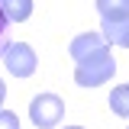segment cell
<instances>
[{"label": "cell", "instance_id": "277c9868", "mask_svg": "<svg viewBox=\"0 0 129 129\" xmlns=\"http://www.w3.org/2000/svg\"><path fill=\"white\" fill-rule=\"evenodd\" d=\"M107 45V39L100 36V32H81V36H74L71 39V45H68V55L74 58V64L84 61V58H90L94 52H100V48Z\"/></svg>", "mask_w": 129, "mask_h": 129}, {"label": "cell", "instance_id": "9c48e42d", "mask_svg": "<svg viewBox=\"0 0 129 129\" xmlns=\"http://www.w3.org/2000/svg\"><path fill=\"white\" fill-rule=\"evenodd\" d=\"M7 29H10V19H7V13L0 10V58H3V52H7V45H10V39H7Z\"/></svg>", "mask_w": 129, "mask_h": 129}, {"label": "cell", "instance_id": "6da1fadb", "mask_svg": "<svg viewBox=\"0 0 129 129\" xmlns=\"http://www.w3.org/2000/svg\"><path fill=\"white\" fill-rule=\"evenodd\" d=\"M116 74V58H113L110 45H103L100 52H94L90 58L74 64V84L78 87H100Z\"/></svg>", "mask_w": 129, "mask_h": 129}, {"label": "cell", "instance_id": "30bf717a", "mask_svg": "<svg viewBox=\"0 0 129 129\" xmlns=\"http://www.w3.org/2000/svg\"><path fill=\"white\" fill-rule=\"evenodd\" d=\"M0 129H19V116L10 110H0Z\"/></svg>", "mask_w": 129, "mask_h": 129}, {"label": "cell", "instance_id": "52a82bcc", "mask_svg": "<svg viewBox=\"0 0 129 129\" xmlns=\"http://www.w3.org/2000/svg\"><path fill=\"white\" fill-rule=\"evenodd\" d=\"M0 10L10 23H26L32 16V0H0Z\"/></svg>", "mask_w": 129, "mask_h": 129}, {"label": "cell", "instance_id": "5b68a950", "mask_svg": "<svg viewBox=\"0 0 129 129\" xmlns=\"http://www.w3.org/2000/svg\"><path fill=\"white\" fill-rule=\"evenodd\" d=\"M97 13L103 23H126L129 19V0H97Z\"/></svg>", "mask_w": 129, "mask_h": 129}, {"label": "cell", "instance_id": "3957f363", "mask_svg": "<svg viewBox=\"0 0 129 129\" xmlns=\"http://www.w3.org/2000/svg\"><path fill=\"white\" fill-rule=\"evenodd\" d=\"M0 61L7 64V71H10L13 78H19V81L32 78L36 68H39V58H36V52H32L29 42H10Z\"/></svg>", "mask_w": 129, "mask_h": 129}, {"label": "cell", "instance_id": "4fadbf2b", "mask_svg": "<svg viewBox=\"0 0 129 129\" xmlns=\"http://www.w3.org/2000/svg\"><path fill=\"white\" fill-rule=\"evenodd\" d=\"M126 129H129V126H126Z\"/></svg>", "mask_w": 129, "mask_h": 129}, {"label": "cell", "instance_id": "7a4b0ae2", "mask_svg": "<svg viewBox=\"0 0 129 129\" xmlns=\"http://www.w3.org/2000/svg\"><path fill=\"white\" fill-rule=\"evenodd\" d=\"M64 116V100L58 94H36L29 103V119L36 129H52Z\"/></svg>", "mask_w": 129, "mask_h": 129}, {"label": "cell", "instance_id": "8fae6325", "mask_svg": "<svg viewBox=\"0 0 129 129\" xmlns=\"http://www.w3.org/2000/svg\"><path fill=\"white\" fill-rule=\"evenodd\" d=\"M3 100H7V84L0 81V110H3Z\"/></svg>", "mask_w": 129, "mask_h": 129}, {"label": "cell", "instance_id": "8992f818", "mask_svg": "<svg viewBox=\"0 0 129 129\" xmlns=\"http://www.w3.org/2000/svg\"><path fill=\"white\" fill-rule=\"evenodd\" d=\"M100 36L107 39V45H119V48H129V19H126V23H103Z\"/></svg>", "mask_w": 129, "mask_h": 129}, {"label": "cell", "instance_id": "ba28073f", "mask_svg": "<svg viewBox=\"0 0 129 129\" xmlns=\"http://www.w3.org/2000/svg\"><path fill=\"white\" fill-rule=\"evenodd\" d=\"M110 110L116 116H126L129 119V84H116L110 94Z\"/></svg>", "mask_w": 129, "mask_h": 129}, {"label": "cell", "instance_id": "7c38bea8", "mask_svg": "<svg viewBox=\"0 0 129 129\" xmlns=\"http://www.w3.org/2000/svg\"><path fill=\"white\" fill-rule=\"evenodd\" d=\"M68 129H84V126H68Z\"/></svg>", "mask_w": 129, "mask_h": 129}]
</instances>
